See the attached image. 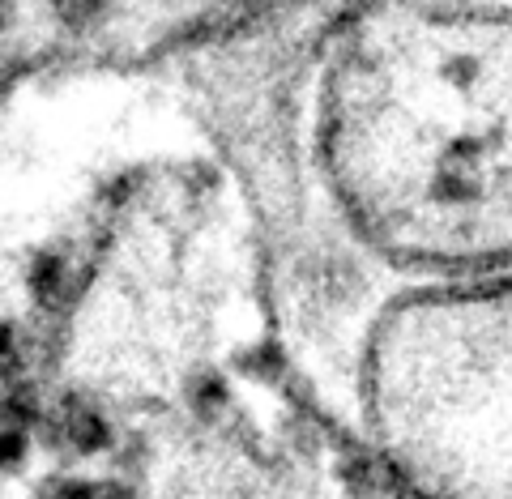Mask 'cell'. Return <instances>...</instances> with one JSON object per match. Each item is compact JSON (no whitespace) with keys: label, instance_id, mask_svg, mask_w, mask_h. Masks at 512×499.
<instances>
[{"label":"cell","instance_id":"cell-1","mask_svg":"<svg viewBox=\"0 0 512 499\" xmlns=\"http://www.w3.org/2000/svg\"><path fill=\"white\" fill-rule=\"evenodd\" d=\"M116 0H43V9L64 26V30H94Z\"/></svg>","mask_w":512,"mask_h":499},{"label":"cell","instance_id":"cell-2","mask_svg":"<svg viewBox=\"0 0 512 499\" xmlns=\"http://www.w3.org/2000/svg\"><path fill=\"white\" fill-rule=\"evenodd\" d=\"M5 22H9V0H0V30H5Z\"/></svg>","mask_w":512,"mask_h":499}]
</instances>
